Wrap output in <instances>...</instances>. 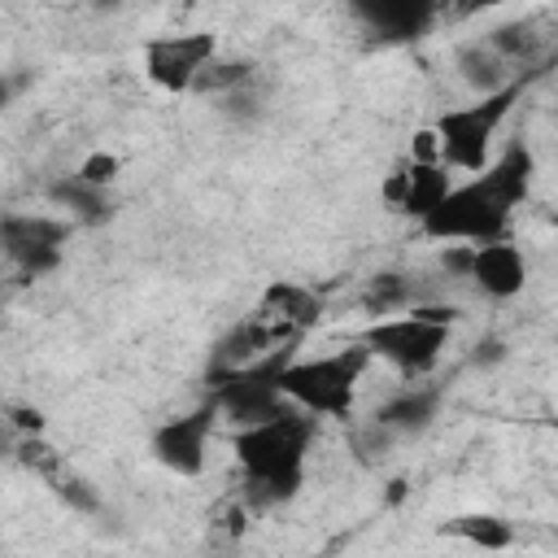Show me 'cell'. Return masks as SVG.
<instances>
[{
    "label": "cell",
    "mask_w": 558,
    "mask_h": 558,
    "mask_svg": "<svg viewBox=\"0 0 558 558\" xmlns=\"http://www.w3.org/2000/svg\"><path fill=\"white\" fill-rule=\"evenodd\" d=\"M536 183V153L527 135H514L484 170L466 174L449 187V196L418 222L427 240L440 244H484L510 235V214L532 201Z\"/></svg>",
    "instance_id": "6da1fadb"
},
{
    "label": "cell",
    "mask_w": 558,
    "mask_h": 558,
    "mask_svg": "<svg viewBox=\"0 0 558 558\" xmlns=\"http://www.w3.org/2000/svg\"><path fill=\"white\" fill-rule=\"evenodd\" d=\"M318 436V414L292 405L275 418L235 427L231 436V453L235 466L244 475V488L266 501V506H283L305 488V462Z\"/></svg>",
    "instance_id": "7a4b0ae2"
},
{
    "label": "cell",
    "mask_w": 558,
    "mask_h": 558,
    "mask_svg": "<svg viewBox=\"0 0 558 558\" xmlns=\"http://www.w3.org/2000/svg\"><path fill=\"white\" fill-rule=\"evenodd\" d=\"M375 362V353L353 340L344 349L318 353V357H292L283 371V397L318 418H353V401H357V384L366 375V366Z\"/></svg>",
    "instance_id": "3957f363"
},
{
    "label": "cell",
    "mask_w": 558,
    "mask_h": 558,
    "mask_svg": "<svg viewBox=\"0 0 558 558\" xmlns=\"http://www.w3.org/2000/svg\"><path fill=\"white\" fill-rule=\"evenodd\" d=\"M296 357V340L279 344L244 366H214L209 371V397L222 410V418H231L235 427L275 418L283 410H292V401L283 397V371Z\"/></svg>",
    "instance_id": "277c9868"
},
{
    "label": "cell",
    "mask_w": 558,
    "mask_h": 558,
    "mask_svg": "<svg viewBox=\"0 0 558 558\" xmlns=\"http://www.w3.org/2000/svg\"><path fill=\"white\" fill-rule=\"evenodd\" d=\"M527 78H514L497 92H484L475 96L471 105H453L445 109L432 126H436V140H440V161L449 170H462V174H475L488 166V148H493V135L501 131V122L510 118L514 100L523 96Z\"/></svg>",
    "instance_id": "5b68a950"
},
{
    "label": "cell",
    "mask_w": 558,
    "mask_h": 558,
    "mask_svg": "<svg viewBox=\"0 0 558 558\" xmlns=\"http://www.w3.org/2000/svg\"><path fill=\"white\" fill-rule=\"evenodd\" d=\"M449 336H453V327L432 323V318H418L414 310L371 318V323L357 331V340H362L375 357H384L392 371H401V375H410V379L427 375V371L440 362Z\"/></svg>",
    "instance_id": "8992f818"
},
{
    "label": "cell",
    "mask_w": 558,
    "mask_h": 558,
    "mask_svg": "<svg viewBox=\"0 0 558 558\" xmlns=\"http://www.w3.org/2000/svg\"><path fill=\"white\" fill-rule=\"evenodd\" d=\"M214 57H218L214 31H166V35H148L140 44L144 78L166 96H187Z\"/></svg>",
    "instance_id": "52a82bcc"
},
{
    "label": "cell",
    "mask_w": 558,
    "mask_h": 558,
    "mask_svg": "<svg viewBox=\"0 0 558 558\" xmlns=\"http://www.w3.org/2000/svg\"><path fill=\"white\" fill-rule=\"evenodd\" d=\"M222 410L214 405V397L205 392V401H196L187 414H174V418H161L148 436V453L161 471L179 475V480H196L209 462V440H214V427H218Z\"/></svg>",
    "instance_id": "ba28073f"
},
{
    "label": "cell",
    "mask_w": 558,
    "mask_h": 558,
    "mask_svg": "<svg viewBox=\"0 0 558 558\" xmlns=\"http://www.w3.org/2000/svg\"><path fill=\"white\" fill-rule=\"evenodd\" d=\"M70 231H74V222L70 218H52V214H17V209H9L0 218L4 257L26 279H44V275H52L61 266Z\"/></svg>",
    "instance_id": "9c48e42d"
},
{
    "label": "cell",
    "mask_w": 558,
    "mask_h": 558,
    "mask_svg": "<svg viewBox=\"0 0 558 558\" xmlns=\"http://www.w3.org/2000/svg\"><path fill=\"white\" fill-rule=\"evenodd\" d=\"M344 4L375 39L414 44L436 26V17H440V9L449 0H344Z\"/></svg>",
    "instance_id": "30bf717a"
},
{
    "label": "cell",
    "mask_w": 558,
    "mask_h": 558,
    "mask_svg": "<svg viewBox=\"0 0 558 558\" xmlns=\"http://www.w3.org/2000/svg\"><path fill=\"white\" fill-rule=\"evenodd\" d=\"M466 279L480 296L488 301H514L527 283V257L523 248L501 235V240H484V244H471V266H466Z\"/></svg>",
    "instance_id": "8fae6325"
},
{
    "label": "cell",
    "mask_w": 558,
    "mask_h": 558,
    "mask_svg": "<svg viewBox=\"0 0 558 558\" xmlns=\"http://www.w3.org/2000/svg\"><path fill=\"white\" fill-rule=\"evenodd\" d=\"M453 187V174L445 161H405L388 183H384V196L410 218V222H423Z\"/></svg>",
    "instance_id": "7c38bea8"
},
{
    "label": "cell",
    "mask_w": 558,
    "mask_h": 558,
    "mask_svg": "<svg viewBox=\"0 0 558 558\" xmlns=\"http://www.w3.org/2000/svg\"><path fill=\"white\" fill-rule=\"evenodd\" d=\"M440 401H445V388L440 384H405V388H397V392H388L375 410H371V418L366 423H375L384 436H418V432H427L432 423H436V414H440Z\"/></svg>",
    "instance_id": "4fadbf2b"
},
{
    "label": "cell",
    "mask_w": 558,
    "mask_h": 558,
    "mask_svg": "<svg viewBox=\"0 0 558 558\" xmlns=\"http://www.w3.org/2000/svg\"><path fill=\"white\" fill-rule=\"evenodd\" d=\"M44 196H48L57 209H65V218H70L74 227H105V222H113V214H118L113 187L87 183L78 170L57 174V179L44 187Z\"/></svg>",
    "instance_id": "5bb4252c"
},
{
    "label": "cell",
    "mask_w": 558,
    "mask_h": 558,
    "mask_svg": "<svg viewBox=\"0 0 558 558\" xmlns=\"http://www.w3.org/2000/svg\"><path fill=\"white\" fill-rule=\"evenodd\" d=\"M262 310L301 336V331H310V327L323 318V296H318L314 288H305V283L279 279V283H270V288L262 292Z\"/></svg>",
    "instance_id": "9a60e30c"
},
{
    "label": "cell",
    "mask_w": 558,
    "mask_h": 558,
    "mask_svg": "<svg viewBox=\"0 0 558 558\" xmlns=\"http://www.w3.org/2000/svg\"><path fill=\"white\" fill-rule=\"evenodd\" d=\"M453 65L462 70V83L475 87L480 96H484V92H497V87H506V83H514V78H510V61H506L488 39L458 44Z\"/></svg>",
    "instance_id": "2e32d148"
},
{
    "label": "cell",
    "mask_w": 558,
    "mask_h": 558,
    "mask_svg": "<svg viewBox=\"0 0 558 558\" xmlns=\"http://www.w3.org/2000/svg\"><path fill=\"white\" fill-rule=\"evenodd\" d=\"M414 301H423V292H418L414 275H405V270H379V275L366 279V292H362V310L375 314V318L401 314V310H410Z\"/></svg>",
    "instance_id": "e0dca14e"
},
{
    "label": "cell",
    "mask_w": 558,
    "mask_h": 558,
    "mask_svg": "<svg viewBox=\"0 0 558 558\" xmlns=\"http://www.w3.org/2000/svg\"><path fill=\"white\" fill-rule=\"evenodd\" d=\"M445 536H458L475 549H510L519 536H514V523L501 519V514H458L440 527Z\"/></svg>",
    "instance_id": "ac0fdd59"
},
{
    "label": "cell",
    "mask_w": 558,
    "mask_h": 558,
    "mask_svg": "<svg viewBox=\"0 0 558 558\" xmlns=\"http://www.w3.org/2000/svg\"><path fill=\"white\" fill-rule=\"evenodd\" d=\"M253 78H257V61H248V57H214L205 70H201V78H196V96H231V92H244V87H253Z\"/></svg>",
    "instance_id": "d6986e66"
},
{
    "label": "cell",
    "mask_w": 558,
    "mask_h": 558,
    "mask_svg": "<svg viewBox=\"0 0 558 558\" xmlns=\"http://www.w3.org/2000/svg\"><path fill=\"white\" fill-rule=\"evenodd\" d=\"M510 65H519V61H532L536 57V48H541V35H536V22L532 17H519V22H501V26H493L488 35H484Z\"/></svg>",
    "instance_id": "ffe728a7"
},
{
    "label": "cell",
    "mask_w": 558,
    "mask_h": 558,
    "mask_svg": "<svg viewBox=\"0 0 558 558\" xmlns=\"http://www.w3.org/2000/svg\"><path fill=\"white\" fill-rule=\"evenodd\" d=\"M44 484H48V488H52V493L74 510V514H96V510H100V493H96V488H92L74 466H57Z\"/></svg>",
    "instance_id": "44dd1931"
},
{
    "label": "cell",
    "mask_w": 558,
    "mask_h": 558,
    "mask_svg": "<svg viewBox=\"0 0 558 558\" xmlns=\"http://www.w3.org/2000/svg\"><path fill=\"white\" fill-rule=\"evenodd\" d=\"M74 170H78L87 183L113 187V183H118V174H122V157H118V153H109V148H92Z\"/></svg>",
    "instance_id": "7402d4cb"
},
{
    "label": "cell",
    "mask_w": 558,
    "mask_h": 558,
    "mask_svg": "<svg viewBox=\"0 0 558 558\" xmlns=\"http://www.w3.org/2000/svg\"><path fill=\"white\" fill-rule=\"evenodd\" d=\"M410 157H414V161H440L436 126H427V131H414V135H410Z\"/></svg>",
    "instance_id": "603a6c76"
},
{
    "label": "cell",
    "mask_w": 558,
    "mask_h": 558,
    "mask_svg": "<svg viewBox=\"0 0 558 558\" xmlns=\"http://www.w3.org/2000/svg\"><path fill=\"white\" fill-rule=\"evenodd\" d=\"M9 423H13L22 436L44 432V414H39V410H31V405H9Z\"/></svg>",
    "instance_id": "cb8c5ba5"
},
{
    "label": "cell",
    "mask_w": 558,
    "mask_h": 558,
    "mask_svg": "<svg viewBox=\"0 0 558 558\" xmlns=\"http://www.w3.org/2000/svg\"><path fill=\"white\" fill-rule=\"evenodd\" d=\"M475 349H480L475 362H501V357H506V344H501V340H480Z\"/></svg>",
    "instance_id": "d4e9b609"
},
{
    "label": "cell",
    "mask_w": 558,
    "mask_h": 558,
    "mask_svg": "<svg viewBox=\"0 0 558 558\" xmlns=\"http://www.w3.org/2000/svg\"><path fill=\"white\" fill-rule=\"evenodd\" d=\"M92 9L96 13H118V9H126V0H92Z\"/></svg>",
    "instance_id": "484cf974"
},
{
    "label": "cell",
    "mask_w": 558,
    "mask_h": 558,
    "mask_svg": "<svg viewBox=\"0 0 558 558\" xmlns=\"http://www.w3.org/2000/svg\"><path fill=\"white\" fill-rule=\"evenodd\" d=\"M554 222H558V214H554Z\"/></svg>",
    "instance_id": "4316f807"
}]
</instances>
